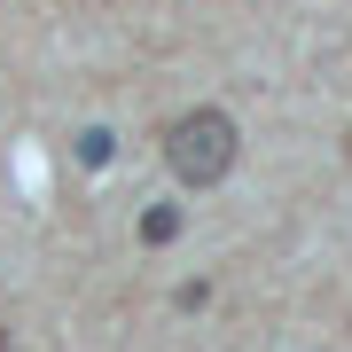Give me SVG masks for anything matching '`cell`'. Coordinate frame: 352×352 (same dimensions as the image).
<instances>
[{"label":"cell","instance_id":"6da1fadb","mask_svg":"<svg viewBox=\"0 0 352 352\" xmlns=\"http://www.w3.org/2000/svg\"><path fill=\"white\" fill-rule=\"evenodd\" d=\"M235 149H243V133H235V118L227 110H180L173 126H164V164H173V180L180 188H219L227 173H235Z\"/></svg>","mask_w":352,"mask_h":352},{"label":"cell","instance_id":"7a4b0ae2","mask_svg":"<svg viewBox=\"0 0 352 352\" xmlns=\"http://www.w3.org/2000/svg\"><path fill=\"white\" fill-rule=\"evenodd\" d=\"M173 235H180V204H149V212H141V243H149V251H164Z\"/></svg>","mask_w":352,"mask_h":352},{"label":"cell","instance_id":"3957f363","mask_svg":"<svg viewBox=\"0 0 352 352\" xmlns=\"http://www.w3.org/2000/svg\"><path fill=\"white\" fill-rule=\"evenodd\" d=\"M78 164H110V133H102V126L78 133Z\"/></svg>","mask_w":352,"mask_h":352},{"label":"cell","instance_id":"277c9868","mask_svg":"<svg viewBox=\"0 0 352 352\" xmlns=\"http://www.w3.org/2000/svg\"><path fill=\"white\" fill-rule=\"evenodd\" d=\"M0 352H16V337H8V329H0Z\"/></svg>","mask_w":352,"mask_h":352},{"label":"cell","instance_id":"5b68a950","mask_svg":"<svg viewBox=\"0 0 352 352\" xmlns=\"http://www.w3.org/2000/svg\"><path fill=\"white\" fill-rule=\"evenodd\" d=\"M344 157H352V133H344Z\"/></svg>","mask_w":352,"mask_h":352}]
</instances>
